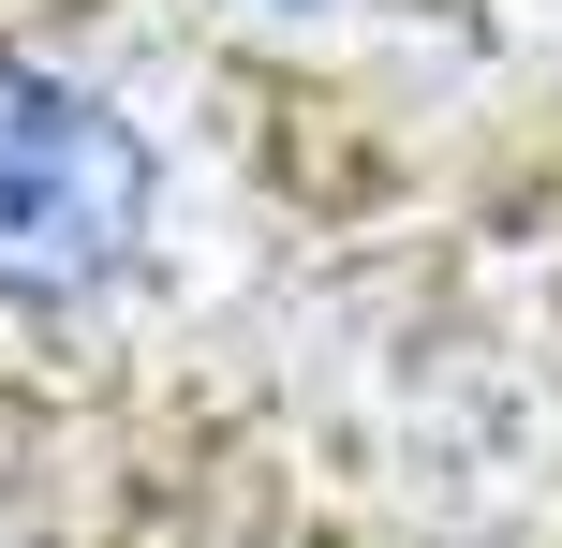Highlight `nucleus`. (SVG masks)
I'll list each match as a JSON object with an SVG mask.
<instances>
[{
	"label": "nucleus",
	"instance_id": "obj_1",
	"mask_svg": "<svg viewBox=\"0 0 562 548\" xmlns=\"http://www.w3.org/2000/svg\"><path fill=\"white\" fill-rule=\"evenodd\" d=\"M164 164L104 75L0 45V326H89L148 267Z\"/></svg>",
	"mask_w": 562,
	"mask_h": 548
},
{
	"label": "nucleus",
	"instance_id": "obj_2",
	"mask_svg": "<svg viewBox=\"0 0 562 548\" xmlns=\"http://www.w3.org/2000/svg\"><path fill=\"white\" fill-rule=\"evenodd\" d=\"M281 15H311V0H281Z\"/></svg>",
	"mask_w": 562,
	"mask_h": 548
}]
</instances>
